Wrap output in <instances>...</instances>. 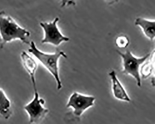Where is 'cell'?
Returning a JSON list of instances; mask_svg holds the SVG:
<instances>
[{
  "label": "cell",
  "mask_w": 155,
  "mask_h": 124,
  "mask_svg": "<svg viewBox=\"0 0 155 124\" xmlns=\"http://www.w3.org/2000/svg\"><path fill=\"white\" fill-rule=\"evenodd\" d=\"M109 75L111 81L112 93L115 99L120 101L130 102L131 99L124 86L117 77L115 71L113 70L110 72Z\"/></svg>",
  "instance_id": "7"
},
{
  "label": "cell",
  "mask_w": 155,
  "mask_h": 124,
  "mask_svg": "<svg viewBox=\"0 0 155 124\" xmlns=\"http://www.w3.org/2000/svg\"><path fill=\"white\" fill-rule=\"evenodd\" d=\"M66 4V0H61V7H64Z\"/></svg>",
  "instance_id": "14"
},
{
  "label": "cell",
  "mask_w": 155,
  "mask_h": 124,
  "mask_svg": "<svg viewBox=\"0 0 155 124\" xmlns=\"http://www.w3.org/2000/svg\"><path fill=\"white\" fill-rule=\"evenodd\" d=\"M130 43V40L126 35L118 36L116 39V44L120 48H126Z\"/></svg>",
  "instance_id": "12"
},
{
  "label": "cell",
  "mask_w": 155,
  "mask_h": 124,
  "mask_svg": "<svg viewBox=\"0 0 155 124\" xmlns=\"http://www.w3.org/2000/svg\"><path fill=\"white\" fill-rule=\"evenodd\" d=\"M73 1V0H66V3H68L69 4H71Z\"/></svg>",
  "instance_id": "15"
},
{
  "label": "cell",
  "mask_w": 155,
  "mask_h": 124,
  "mask_svg": "<svg viewBox=\"0 0 155 124\" xmlns=\"http://www.w3.org/2000/svg\"><path fill=\"white\" fill-rule=\"evenodd\" d=\"M21 58L23 67L30 76L31 81H35V73L38 68L37 62L25 51L21 52Z\"/></svg>",
  "instance_id": "9"
},
{
  "label": "cell",
  "mask_w": 155,
  "mask_h": 124,
  "mask_svg": "<svg viewBox=\"0 0 155 124\" xmlns=\"http://www.w3.org/2000/svg\"><path fill=\"white\" fill-rule=\"evenodd\" d=\"M95 100L96 98L93 96L74 92L69 98L66 107L72 108L74 114L80 117L85 111L94 106Z\"/></svg>",
  "instance_id": "6"
},
{
  "label": "cell",
  "mask_w": 155,
  "mask_h": 124,
  "mask_svg": "<svg viewBox=\"0 0 155 124\" xmlns=\"http://www.w3.org/2000/svg\"><path fill=\"white\" fill-rule=\"evenodd\" d=\"M117 52L123 61L122 72L125 75L133 77L136 80L137 85L140 87L142 79L140 74V68L143 64L149 59L151 54L149 53L143 57L137 58L133 55L131 52L128 49L124 53L121 52L119 51Z\"/></svg>",
  "instance_id": "3"
},
{
  "label": "cell",
  "mask_w": 155,
  "mask_h": 124,
  "mask_svg": "<svg viewBox=\"0 0 155 124\" xmlns=\"http://www.w3.org/2000/svg\"><path fill=\"white\" fill-rule=\"evenodd\" d=\"M59 20L58 17H56L51 22H40V25L44 32V38L41 40V43H48L58 46L62 42L69 41V38L63 35L58 28Z\"/></svg>",
  "instance_id": "5"
},
{
  "label": "cell",
  "mask_w": 155,
  "mask_h": 124,
  "mask_svg": "<svg viewBox=\"0 0 155 124\" xmlns=\"http://www.w3.org/2000/svg\"><path fill=\"white\" fill-rule=\"evenodd\" d=\"M12 114L11 103L4 91L0 88V115L8 119Z\"/></svg>",
  "instance_id": "10"
},
{
  "label": "cell",
  "mask_w": 155,
  "mask_h": 124,
  "mask_svg": "<svg viewBox=\"0 0 155 124\" xmlns=\"http://www.w3.org/2000/svg\"><path fill=\"white\" fill-rule=\"evenodd\" d=\"M30 32L19 25L13 18L6 14L5 11H0V36L2 42L0 48L2 49L6 43L19 40L23 43L29 45L27 39Z\"/></svg>",
  "instance_id": "1"
},
{
  "label": "cell",
  "mask_w": 155,
  "mask_h": 124,
  "mask_svg": "<svg viewBox=\"0 0 155 124\" xmlns=\"http://www.w3.org/2000/svg\"><path fill=\"white\" fill-rule=\"evenodd\" d=\"M30 48L28 52L31 53L38 60L40 63L54 77L57 84V89L61 90L62 84L60 78L58 62L61 57L67 59L66 54L63 51H57L53 53H48L40 51L36 47L35 42L31 41L29 44Z\"/></svg>",
  "instance_id": "2"
},
{
  "label": "cell",
  "mask_w": 155,
  "mask_h": 124,
  "mask_svg": "<svg viewBox=\"0 0 155 124\" xmlns=\"http://www.w3.org/2000/svg\"><path fill=\"white\" fill-rule=\"evenodd\" d=\"M32 85L34 92L33 99L24 106V109L28 114L29 123L39 124L45 118L49 110L44 106L45 100L40 98L36 83L32 84Z\"/></svg>",
  "instance_id": "4"
},
{
  "label": "cell",
  "mask_w": 155,
  "mask_h": 124,
  "mask_svg": "<svg viewBox=\"0 0 155 124\" xmlns=\"http://www.w3.org/2000/svg\"><path fill=\"white\" fill-rule=\"evenodd\" d=\"M148 59L143 64L140 68V74L141 79H147L152 74L153 70V63L150 61H147Z\"/></svg>",
  "instance_id": "11"
},
{
  "label": "cell",
  "mask_w": 155,
  "mask_h": 124,
  "mask_svg": "<svg viewBox=\"0 0 155 124\" xmlns=\"http://www.w3.org/2000/svg\"><path fill=\"white\" fill-rule=\"evenodd\" d=\"M105 2L109 5H112L114 3H117L119 0H105Z\"/></svg>",
  "instance_id": "13"
},
{
  "label": "cell",
  "mask_w": 155,
  "mask_h": 124,
  "mask_svg": "<svg viewBox=\"0 0 155 124\" xmlns=\"http://www.w3.org/2000/svg\"><path fill=\"white\" fill-rule=\"evenodd\" d=\"M135 25L140 27L146 38L151 41L155 38V21L142 17L135 20Z\"/></svg>",
  "instance_id": "8"
}]
</instances>
